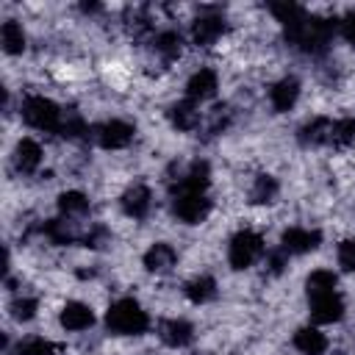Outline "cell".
Returning a JSON list of instances; mask_svg holds the SVG:
<instances>
[{"instance_id": "6da1fadb", "label": "cell", "mask_w": 355, "mask_h": 355, "mask_svg": "<svg viewBox=\"0 0 355 355\" xmlns=\"http://www.w3.org/2000/svg\"><path fill=\"white\" fill-rule=\"evenodd\" d=\"M105 324L111 333H119V336H141L150 327V316L136 300L125 297L105 311Z\"/></svg>"}, {"instance_id": "7a4b0ae2", "label": "cell", "mask_w": 355, "mask_h": 355, "mask_svg": "<svg viewBox=\"0 0 355 355\" xmlns=\"http://www.w3.org/2000/svg\"><path fill=\"white\" fill-rule=\"evenodd\" d=\"M22 119L36 128V130H47V133H61V125H64V114L61 108L44 97V94H33L22 103Z\"/></svg>"}, {"instance_id": "3957f363", "label": "cell", "mask_w": 355, "mask_h": 355, "mask_svg": "<svg viewBox=\"0 0 355 355\" xmlns=\"http://www.w3.org/2000/svg\"><path fill=\"white\" fill-rule=\"evenodd\" d=\"M261 252H263V239L255 230H239L230 239L227 261H230L233 269H247L261 258Z\"/></svg>"}, {"instance_id": "277c9868", "label": "cell", "mask_w": 355, "mask_h": 355, "mask_svg": "<svg viewBox=\"0 0 355 355\" xmlns=\"http://www.w3.org/2000/svg\"><path fill=\"white\" fill-rule=\"evenodd\" d=\"M172 208H175V216H178V219H183V222H189V225H197V222H202V219L208 216L211 200L205 197V191L178 189Z\"/></svg>"}, {"instance_id": "5b68a950", "label": "cell", "mask_w": 355, "mask_h": 355, "mask_svg": "<svg viewBox=\"0 0 355 355\" xmlns=\"http://www.w3.org/2000/svg\"><path fill=\"white\" fill-rule=\"evenodd\" d=\"M308 300H311V319L319 324H330V322H338L344 316V300L338 291L313 294Z\"/></svg>"}, {"instance_id": "8992f818", "label": "cell", "mask_w": 355, "mask_h": 355, "mask_svg": "<svg viewBox=\"0 0 355 355\" xmlns=\"http://www.w3.org/2000/svg\"><path fill=\"white\" fill-rule=\"evenodd\" d=\"M94 136H97V144L103 150H122L133 139V125H128L122 119H108L94 130Z\"/></svg>"}, {"instance_id": "52a82bcc", "label": "cell", "mask_w": 355, "mask_h": 355, "mask_svg": "<svg viewBox=\"0 0 355 355\" xmlns=\"http://www.w3.org/2000/svg\"><path fill=\"white\" fill-rule=\"evenodd\" d=\"M280 241H283L280 250H286L288 255H302V252L316 250L319 241H322V236H319V230H313V227H288Z\"/></svg>"}, {"instance_id": "ba28073f", "label": "cell", "mask_w": 355, "mask_h": 355, "mask_svg": "<svg viewBox=\"0 0 355 355\" xmlns=\"http://www.w3.org/2000/svg\"><path fill=\"white\" fill-rule=\"evenodd\" d=\"M150 208H153V194H150L147 186L136 183V186H130V189L122 194V211H125L130 219H144V216L150 214Z\"/></svg>"}, {"instance_id": "9c48e42d", "label": "cell", "mask_w": 355, "mask_h": 355, "mask_svg": "<svg viewBox=\"0 0 355 355\" xmlns=\"http://www.w3.org/2000/svg\"><path fill=\"white\" fill-rule=\"evenodd\" d=\"M216 89H219V78H216V72L208 69V67H205V69H197V72L189 78V83H186V94H189V100H194V103L214 97Z\"/></svg>"}, {"instance_id": "30bf717a", "label": "cell", "mask_w": 355, "mask_h": 355, "mask_svg": "<svg viewBox=\"0 0 355 355\" xmlns=\"http://www.w3.org/2000/svg\"><path fill=\"white\" fill-rule=\"evenodd\" d=\"M61 324L64 330L69 333H80V330H89L94 324V311L83 302H67L61 308Z\"/></svg>"}, {"instance_id": "8fae6325", "label": "cell", "mask_w": 355, "mask_h": 355, "mask_svg": "<svg viewBox=\"0 0 355 355\" xmlns=\"http://www.w3.org/2000/svg\"><path fill=\"white\" fill-rule=\"evenodd\" d=\"M222 33H225V19L222 17H214V14L200 17L191 25V39H194V44H202V47L216 44L222 39Z\"/></svg>"}, {"instance_id": "7c38bea8", "label": "cell", "mask_w": 355, "mask_h": 355, "mask_svg": "<svg viewBox=\"0 0 355 355\" xmlns=\"http://www.w3.org/2000/svg\"><path fill=\"white\" fill-rule=\"evenodd\" d=\"M297 97H300V83H297L294 78H283V80H277V83L269 89V103H272L275 111H288V108H294Z\"/></svg>"}, {"instance_id": "4fadbf2b", "label": "cell", "mask_w": 355, "mask_h": 355, "mask_svg": "<svg viewBox=\"0 0 355 355\" xmlns=\"http://www.w3.org/2000/svg\"><path fill=\"white\" fill-rule=\"evenodd\" d=\"M42 158H44V153H42V144H39V141L22 139V141L17 144L14 161H17V169H19V172H36V169L42 166Z\"/></svg>"}, {"instance_id": "5bb4252c", "label": "cell", "mask_w": 355, "mask_h": 355, "mask_svg": "<svg viewBox=\"0 0 355 355\" xmlns=\"http://www.w3.org/2000/svg\"><path fill=\"white\" fill-rule=\"evenodd\" d=\"M294 347L302 352V355H322L327 349V338L319 327H300L294 333Z\"/></svg>"}, {"instance_id": "9a60e30c", "label": "cell", "mask_w": 355, "mask_h": 355, "mask_svg": "<svg viewBox=\"0 0 355 355\" xmlns=\"http://www.w3.org/2000/svg\"><path fill=\"white\" fill-rule=\"evenodd\" d=\"M191 338H194V330L186 319H169L161 324V341L169 347H186L191 344Z\"/></svg>"}, {"instance_id": "2e32d148", "label": "cell", "mask_w": 355, "mask_h": 355, "mask_svg": "<svg viewBox=\"0 0 355 355\" xmlns=\"http://www.w3.org/2000/svg\"><path fill=\"white\" fill-rule=\"evenodd\" d=\"M175 261H178L175 250H172L169 244H164V241L153 244V247L144 252V266H147L150 272H169V269L175 266Z\"/></svg>"}, {"instance_id": "e0dca14e", "label": "cell", "mask_w": 355, "mask_h": 355, "mask_svg": "<svg viewBox=\"0 0 355 355\" xmlns=\"http://www.w3.org/2000/svg\"><path fill=\"white\" fill-rule=\"evenodd\" d=\"M169 119H172V125H175L178 130H191V128L200 122V111H197V103L186 97L183 103H178V105L169 111Z\"/></svg>"}, {"instance_id": "ac0fdd59", "label": "cell", "mask_w": 355, "mask_h": 355, "mask_svg": "<svg viewBox=\"0 0 355 355\" xmlns=\"http://www.w3.org/2000/svg\"><path fill=\"white\" fill-rule=\"evenodd\" d=\"M0 42H3V50H6L8 55L22 53V50H25V31H22V25L14 22V19L3 22V28H0Z\"/></svg>"}, {"instance_id": "d6986e66", "label": "cell", "mask_w": 355, "mask_h": 355, "mask_svg": "<svg viewBox=\"0 0 355 355\" xmlns=\"http://www.w3.org/2000/svg\"><path fill=\"white\" fill-rule=\"evenodd\" d=\"M186 297H189L191 302H197V305L214 300V297H216V283H214V277H208V275L194 277V280L186 286Z\"/></svg>"}, {"instance_id": "ffe728a7", "label": "cell", "mask_w": 355, "mask_h": 355, "mask_svg": "<svg viewBox=\"0 0 355 355\" xmlns=\"http://www.w3.org/2000/svg\"><path fill=\"white\" fill-rule=\"evenodd\" d=\"M153 44H155V53H158L161 58L172 61V58L180 55V44H183V39H180V33H175V31H164V33L155 36Z\"/></svg>"}, {"instance_id": "44dd1931", "label": "cell", "mask_w": 355, "mask_h": 355, "mask_svg": "<svg viewBox=\"0 0 355 355\" xmlns=\"http://www.w3.org/2000/svg\"><path fill=\"white\" fill-rule=\"evenodd\" d=\"M58 208H61V214L64 216H80V214H86V208H89V200H86V194L83 191H64L61 197H58Z\"/></svg>"}, {"instance_id": "7402d4cb", "label": "cell", "mask_w": 355, "mask_h": 355, "mask_svg": "<svg viewBox=\"0 0 355 355\" xmlns=\"http://www.w3.org/2000/svg\"><path fill=\"white\" fill-rule=\"evenodd\" d=\"M336 275L330 272V269H316V272H311L308 275V297H313V294H324V291H336Z\"/></svg>"}, {"instance_id": "603a6c76", "label": "cell", "mask_w": 355, "mask_h": 355, "mask_svg": "<svg viewBox=\"0 0 355 355\" xmlns=\"http://www.w3.org/2000/svg\"><path fill=\"white\" fill-rule=\"evenodd\" d=\"M330 133H333V122L330 119H313L311 125L302 128V141L324 144V141H330Z\"/></svg>"}, {"instance_id": "cb8c5ba5", "label": "cell", "mask_w": 355, "mask_h": 355, "mask_svg": "<svg viewBox=\"0 0 355 355\" xmlns=\"http://www.w3.org/2000/svg\"><path fill=\"white\" fill-rule=\"evenodd\" d=\"M330 141L338 144V147H349L355 144V119H338L333 122V133H330Z\"/></svg>"}, {"instance_id": "d4e9b609", "label": "cell", "mask_w": 355, "mask_h": 355, "mask_svg": "<svg viewBox=\"0 0 355 355\" xmlns=\"http://www.w3.org/2000/svg\"><path fill=\"white\" fill-rule=\"evenodd\" d=\"M17 355H55V344L42 338V336H33L17 347Z\"/></svg>"}, {"instance_id": "484cf974", "label": "cell", "mask_w": 355, "mask_h": 355, "mask_svg": "<svg viewBox=\"0 0 355 355\" xmlns=\"http://www.w3.org/2000/svg\"><path fill=\"white\" fill-rule=\"evenodd\" d=\"M275 194H277V183H275V178L261 175V178L255 180V186H252V200H255V202H269Z\"/></svg>"}, {"instance_id": "4316f807", "label": "cell", "mask_w": 355, "mask_h": 355, "mask_svg": "<svg viewBox=\"0 0 355 355\" xmlns=\"http://www.w3.org/2000/svg\"><path fill=\"white\" fill-rule=\"evenodd\" d=\"M338 266L344 272H355V239H347L338 244Z\"/></svg>"}, {"instance_id": "83f0119b", "label": "cell", "mask_w": 355, "mask_h": 355, "mask_svg": "<svg viewBox=\"0 0 355 355\" xmlns=\"http://www.w3.org/2000/svg\"><path fill=\"white\" fill-rule=\"evenodd\" d=\"M11 311H14L17 319L28 322V319L36 313V300H31V297H17V300L11 302Z\"/></svg>"}, {"instance_id": "f1b7e54d", "label": "cell", "mask_w": 355, "mask_h": 355, "mask_svg": "<svg viewBox=\"0 0 355 355\" xmlns=\"http://www.w3.org/2000/svg\"><path fill=\"white\" fill-rule=\"evenodd\" d=\"M341 33H344L349 42H355V14H349V17L341 22Z\"/></svg>"}]
</instances>
